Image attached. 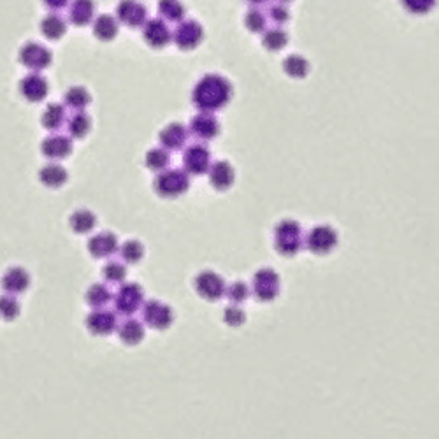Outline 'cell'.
Masks as SVG:
<instances>
[{
    "mask_svg": "<svg viewBox=\"0 0 439 439\" xmlns=\"http://www.w3.org/2000/svg\"><path fill=\"white\" fill-rule=\"evenodd\" d=\"M91 129V119L86 112H76L67 122V130L74 139H84Z\"/></svg>",
    "mask_w": 439,
    "mask_h": 439,
    "instance_id": "4dcf8cb0",
    "label": "cell"
},
{
    "mask_svg": "<svg viewBox=\"0 0 439 439\" xmlns=\"http://www.w3.org/2000/svg\"><path fill=\"white\" fill-rule=\"evenodd\" d=\"M119 339L129 346H136L144 339V325L136 318L123 320L118 329Z\"/></svg>",
    "mask_w": 439,
    "mask_h": 439,
    "instance_id": "cb8c5ba5",
    "label": "cell"
},
{
    "mask_svg": "<svg viewBox=\"0 0 439 439\" xmlns=\"http://www.w3.org/2000/svg\"><path fill=\"white\" fill-rule=\"evenodd\" d=\"M116 249H118V237L109 230L100 232L88 241V251L95 258H105V256L112 255Z\"/></svg>",
    "mask_w": 439,
    "mask_h": 439,
    "instance_id": "d6986e66",
    "label": "cell"
},
{
    "mask_svg": "<svg viewBox=\"0 0 439 439\" xmlns=\"http://www.w3.org/2000/svg\"><path fill=\"white\" fill-rule=\"evenodd\" d=\"M251 291L260 302H273L280 295V276L270 267L258 269L253 276Z\"/></svg>",
    "mask_w": 439,
    "mask_h": 439,
    "instance_id": "277c9868",
    "label": "cell"
},
{
    "mask_svg": "<svg viewBox=\"0 0 439 439\" xmlns=\"http://www.w3.org/2000/svg\"><path fill=\"white\" fill-rule=\"evenodd\" d=\"M30 287V274L23 267H11L6 270L2 277V288L7 291V295L23 294Z\"/></svg>",
    "mask_w": 439,
    "mask_h": 439,
    "instance_id": "ffe728a7",
    "label": "cell"
},
{
    "mask_svg": "<svg viewBox=\"0 0 439 439\" xmlns=\"http://www.w3.org/2000/svg\"><path fill=\"white\" fill-rule=\"evenodd\" d=\"M20 315V302L13 295H2L0 297V318L4 322H13Z\"/></svg>",
    "mask_w": 439,
    "mask_h": 439,
    "instance_id": "74e56055",
    "label": "cell"
},
{
    "mask_svg": "<svg viewBox=\"0 0 439 439\" xmlns=\"http://www.w3.org/2000/svg\"><path fill=\"white\" fill-rule=\"evenodd\" d=\"M158 13L164 18V21H183V16H185V7L179 2H174V0H162L158 4Z\"/></svg>",
    "mask_w": 439,
    "mask_h": 439,
    "instance_id": "e575fe53",
    "label": "cell"
},
{
    "mask_svg": "<svg viewBox=\"0 0 439 439\" xmlns=\"http://www.w3.org/2000/svg\"><path fill=\"white\" fill-rule=\"evenodd\" d=\"M143 37L148 46H151L153 49H162L171 42L172 32L164 20L153 18V20H146L144 23Z\"/></svg>",
    "mask_w": 439,
    "mask_h": 439,
    "instance_id": "7c38bea8",
    "label": "cell"
},
{
    "mask_svg": "<svg viewBox=\"0 0 439 439\" xmlns=\"http://www.w3.org/2000/svg\"><path fill=\"white\" fill-rule=\"evenodd\" d=\"M102 274H104V280L107 283H122L126 276V267L123 266L122 262H109L105 263L104 269H102Z\"/></svg>",
    "mask_w": 439,
    "mask_h": 439,
    "instance_id": "f35d334b",
    "label": "cell"
},
{
    "mask_svg": "<svg viewBox=\"0 0 439 439\" xmlns=\"http://www.w3.org/2000/svg\"><path fill=\"white\" fill-rule=\"evenodd\" d=\"M209 181L218 192H227L228 188H232V185L235 183V171L227 160H218L214 164H211L209 171Z\"/></svg>",
    "mask_w": 439,
    "mask_h": 439,
    "instance_id": "e0dca14e",
    "label": "cell"
},
{
    "mask_svg": "<svg viewBox=\"0 0 439 439\" xmlns=\"http://www.w3.org/2000/svg\"><path fill=\"white\" fill-rule=\"evenodd\" d=\"M41 151L49 160H63L72 153V139L60 133H53L42 140Z\"/></svg>",
    "mask_w": 439,
    "mask_h": 439,
    "instance_id": "9a60e30c",
    "label": "cell"
},
{
    "mask_svg": "<svg viewBox=\"0 0 439 439\" xmlns=\"http://www.w3.org/2000/svg\"><path fill=\"white\" fill-rule=\"evenodd\" d=\"M86 327L95 336H109L116 329V315L107 309H95L88 315Z\"/></svg>",
    "mask_w": 439,
    "mask_h": 439,
    "instance_id": "ac0fdd59",
    "label": "cell"
},
{
    "mask_svg": "<svg viewBox=\"0 0 439 439\" xmlns=\"http://www.w3.org/2000/svg\"><path fill=\"white\" fill-rule=\"evenodd\" d=\"M41 32L46 39H49V41H60V39L65 35L67 25L65 21L60 16H56V14H49V16H46L44 20L41 21Z\"/></svg>",
    "mask_w": 439,
    "mask_h": 439,
    "instance_id": "f1b7e54d",
    "label": "cell"
},
{
    "mask_svg": "<svg viewBox=\"0 0 439 439\" xmlns=\"http://www.w3.org/2000/svg\"><path fill=\"white\" fill-rule=\"evenodd\" d=\"M402 6L406 7L409 13H414V14H424L427 13V11H431L432 7H434V2L432 0H424V2H417V0H404Z\"/></svg>",
    "mask_w": 439,
    "mask_h": 439,
    "instance_id": "7bdbcfd3",
    "label": "cell"
},
{
    "mask_svg": "<svg viewBox=\"0 0 439 439\" xmlns=\"http://www.w3.org/2000/svg\"><path fill=\"white\" fill-rule=\"evenodd\" d=\"M144 302V294L140 284L123 283L114 295V311L122 316H132L140 309Z\"/></svg>",
    "mask_w": 439,
    "mask_h": 439,
    "instance_id": "5b68a950",
    "label": "cell"
},
{
    "mask_svg": "<svg viewBox=\"0 0 439 439\" xmlns=\"http://www.w3.org/2000/svg\"><path fill=\"white\" fill-rule=\"evenodd\" d=\"M46 6H48L49 9L58 11V9H63V7H67V2L65 0H62V2H46Z\"/></svg>",
    "mask_w": 439,
    "mask_h": 439,
    "instance_id": "ee69618b",
    "label": "cell"
},
{
    "mask_svg": "<svg viewBox=\"0 0 439 439\" xmlns=\"http://www.w3.org/2000/svg\"><path fill=\"white\" fill-rule=\"evenodd\" d=\"M63 100H65L67 107L74 109L77 112H83V109L90 105L91 95L84 86H70L65 91V95H63Z\"/></svg>",
    "mask_w": 439,
    "mask_h": 439,
    "instance_id": "83f0119b",
    "label": "cell"
},
{
    "mask_svg": "<svg viewBox=\"0 0 439 439\" xmlns=\"http://www.w3.org/2000/svg\"><path fill=\"white\" fill-rule=\"evenodd\" d=\"M267 16H269L276 25H284L288 20H290V9H288V4H284V2L269 4Z\"/></svg>",
    "mask_w": 439,
    "mask_h": 439,
    "instance_id": "60d3db41",
    "label": "cell"
},
{
    "mask_svg": "<svg viewBox=\"0 0 439 439\" xmlns=\"http://www.w3.org/2000/svg\"><path fill=\"white\" fill-rule=\"evenodd\" d=\"M155 192L165 199H176V197L183 195L190 186V178L185 171L179 169H169V171L160 172L155 178Z\"/></svg>",
    "mask_w": 439,
    "mask_h": 439,
    "instance_id": "3957f363",
    "label": "cell"
},
{
    "mask_svg": "<svg viewBox=\"0 0 439 439\" xmlns=\"http://www.w3.org/2000/svg\"><path fill=\"white\" fill-rule=\"evenodd\" d=\"M195 290L206 301L216 302L225 295V281L213 270H202L195 277Z\"/></svg>",
    "mask_w": 439,
    "mask_h": 439,
    "instance_id": "8fae6325",
    "label": "cell"
},
{
    "mask_svg": "<svg viewBox=\"0 0 439 439\" xmlns=\"http://www.w3.org/2000/svg\"><path fill=\"white\" fill-rule=\"evenodd\" d=\"M119 253H122V258L125 260L126 263H137L143 260L144 246H143V242L136 241V239H130V241L123 242Z\"/></svg>",
    "mask_w": 439,
    "mask_h": 439,
    "instance_id": "d590c367",
    "label": "cell"
},
{
    "mask_svg": "<svg viewBox=\"0 0 439 439\" xmlns=\"http://www.w3.org/2000/svg\"><path fill=\"white\" fill-rule=\"evenodd\" d=\"M169 164H171V155L164 148H153L146 153V167L150 171L164 172L167 171Z\"/></svg>",
    "mask_w": 439,
    "mask_h": 439,
    "instance_id": "d6a6232c",
    "label": "cell"
},
{
    "mask_svg": "<svg viewBox=\"0 0 439 439\" xmlns=\"http://www.w3.org/2000/svg\"><path fill=\"white\" fill-rule=\"evenodd\" d=\"M48 91L49 84L46 77H42L41 74L32 72L20 81V93L28 102H42L48 97Z\"/></svg>",
    "mask_w": 439,
    "mask_h": 439,
    "instance_id": "5bb4252c",
    "label": "cell"
},
{
    "mask_svg": "<svg viewBox=\"0 0 439 439\" xmlns=\"http://www.w3.org/2000/svg\"><path fill=\"white\" fill-rule=\"evenodd\" d=\"M223 322L228 327H241L246 322V313L237 306H228V308H225Z\"/></svg>",
    "mask_w": 439,
    "mask_h": 439,
    "instance_id": "b9f144b4",
    "label": "cell"
},
{
    "mask_svg": "<svg viewBox=\"0 0 439 439\" xmlns=\"http://www.w3.org/2000/svg\"><path fill=\"white\" fill-rule=\"evenodd\" d=\"M188 139V129L181 123H171L160 132V144L165 151L181 150Z\"/></svg>",
    "mask_w": 439,
    "mask_h": 439,
    "instance_id": "44dd1931",
    "label": "cell"
},
{
    "mask_svg": "<svg viewBox=\"0 0 439 439\" xmlns=\"http://www.w3.org/2000/svg\"><path fill=\"white\" fill-rule=\"evenodd\" d=\"M337 232L336 228L329 225H316L306 235V248L315 255H327L337 246Z\"/></svg>",
    "mask_w": 439,
    "mask_h": 439,
    "instance_id": "8992f818",
    "label": "cell"
},
{
    "mask_svg": "<svg viewBox=\"0 0 439 439\" xmlns=\"http://www.w3.org/2000/svg\"><path fill=\"white\" fill-rule=\"evenodd\" d=\"M69 179V172L60 164H48L39 171V181L48 188H60Z\"/></svg>",
    "mask_w": 439,
    "mask_h": 439,
    "instance_id": "7402d4cb",
    "label": "cell"
},
{
    "mask_svg": "<svg viewBox=\"0 0 439 439\" xmlns=\"http://www.w3.org/2000/svg\"><path fill=\"white\" fill-rule=\"evenodd\" d=\"M188 133L200 140H211L220 133V122L214 114L209 112H199L190 119Z\"/></svg>",
    "mask_w": 439,
    "mask_h": 439,
    "instance_id": "4fadbf2b",
    "label": "cell"
},
{
    "mask_svg": "<svg viewBox=\"0 0 439 439\" xmlns=\"http://www.w3.org/2000/svg\"><path fill=\"white\" fill-rule=\"evenodd\" d=\"M20 62L23 67L39 74V70H44L51 65L53 55L46 46L39 42H27L20 49Z\"/></svg>",
    "mask_w": 439,
    "mask_h": 439,
    "instance_id": "52a82bcc",
    "label": "cell"
},
{
    "mask_svg": "<svg viewBox=\"0 0 439 439\" xmlns=\"http://www.w3.org/2000/svg\"><path fill=\"white\" fill-rule=\"evenodd\" d=\"M112 294L105 284L95 283L88 288L86 291V302L88 306H91L93 309H104L105 306L111 302Z\"/></svg>",
    "mask_w": 439,
    "mask_h": 439,
    "instance_id": "f546056e",
    "label": "cell"
},
{
    "mask_svg": "<svg viewBox=\"0 0 439 439\" xmlns=\"http://www.w3.org/2000/svg\"><path fill=\"white\" fill-rule=\"evenodd\" d=\"M93 35L98 41L109 42L118 35V21L111 14H100L95 18L93 23Z\"/></svg>",
    "mask_w": 439,
    "mask_h": 439,
    "instance_id": "d4e9b609",
    "label": "cell"
},
{
    "mask_svg": "<svg viewBox=\"0 0 439 439\" xmlns=\"http://www.w3.org/2000/svg\"><path fill=\"white\" fill-rule=\"evenodd\" d=\"M69 225L76 234H88L97 225V216L88 209H77L76 213L70 214Z\"/></svg>",
    "mask_w": 439,
    "mask_h": 439,
    "instance_id": "4316f807",
    "label": "cell"
},
{
    "mask_svg": "<svg viewBox=\"0 0 439 439\" xmlns=\"http://www.w3.org/2000/svg\"><path fill=\"white\" fill-rule=\"evenodd\" d=\"M244 25L249 32H255V34H260V32L266 30L267 27V16L263 11L256 9V7H251V9L246 13L244 18Z\"/></svg>",
    "mask_w": 439,
    "mask_h": 439,
    "instance_id": "8d00e7d4",
    "label": "cell"
},
{
    "mask_svg": "<svg viewBox=\"0 0 439 439\" xmlns=\"http://www.w3.org/2000/svg\"><path fill=\"white\" fill-rule=\"evenodd\" d=\"M172 39H174L176 46L179 49L190 51V49H195L202 42L204 28L197 20L179 21L176 30L172 32Z\"/></svg>",
    "mask_w": 439,
    "mask_h": 439,
    "instance_id": "ba28073f",
    "label": "cell"
},
{
    "mask_svg": "<svg viewBox=\"0 0 439 439\" xmlns=\"http://www.w3.org/2000/svg\"><path fill=\"white\" fill-rule=\"evenodd\" d=\"M262 44L267 51H281L284 46L288 44V35L287 32L281 30V28H269L266 30L262 37Z\"/></svg>",
    "mask_w": 439,
    "mask_h": 439,
    "instance_id": "836d02e7",
    "label": "cell"
},
{
    "mask_svg": "<svg viewBox=\"0 0 439 439\" xmlns=\"http://www.w3.org/2000/svg\"><path fill=\"white\" fill-rule=\"evenodd\" d=\"M65 107L62 104H49L41 116V123L46 130L55 132L65 125Z\"/></svg>",
    "mask_w": 439,
    "mask_h": 439,
    "instance_id": "484cf974",
    "label": "cell"
},
{
    "mask_svg": "<svg viewBox=\"0 0 439 439\" xmlns=\"http://www.w3.org/2000/svg\"><path fill=\"white\" fill-rule=\"evenodd\" d=\"M234 88L225 76L220 74H206L195 84L192 93V100L200 112L213 114L218 109L225 107L232 100Z\"/></svg>",
    "mask_w": 439,
    "mask_h": 439,
    "instance_id": "6da1fadb",
    "label": "cell"
},
{
    "mask_svg": "<svg viewBox=\"0 0 439 439\" xmlns=\"http://www.w3.org/2000/svg\"><path fill=\"white\" fill-rule=\"evenodd\" d=\"M302 242H304V237H302V228L299 221L288 218V220L280 221L274 228V246L280 255H297L299 249L302 248Z\"/></svg>",
    "mask_w": 439,
    "mask_h": 439,
    "instance_id": "7a4b0ae2",
    "label": "cell"
},
{
    "mask_svg": "<svg viewBox=\"0 0 439 439\" xmlns=\"http://www.w3.org/2000/svg\"><path fill=\"white\" fill-rule=\"evenodd\" d=\"M143 320L148 327L155 330H165L174 322V313L171 306L160 301H148L143 306Z\"/></svg>",
    "mask_w": 439,
    "mask_h": 439,
    "instance_id": "30bf717a",
    "label": "cell"
},
{
    "mask_svg": "<svg viewBox=\"0 0 439 439\" xmlns=\"http://www.w3.org/2000/svg\"><path fill=\"white\" fill-rule=\"evenodd\" d=\"M225 295L228 297V301L234 302V306L241 304L249 297V288L244 281H234L230 287H225Z\"/></svg>",
    "mask_w": 439,
    "mask_h": 439,
    "instance_id": "ab89813d",
    "label": "cell"
},
{
    "mask_svg": "<svg viewBox=\"0 0 439 439\" xmlns=\"http://www.w3.org/2000/svg\"><path fill=\"white\" fill-rule=\"evenodd\" d=\"M283 70L290 77L302 79L309 72V62L301 55H290L283 60Z\"/></svg>",
    "mask_w": 439,
    "mask_h": 439,
    "instance_id": "1f68e13d",
    "label": "cell"
},
{
    "mask_svg": "<svg viewBox=\"0 0 439 439\" xmlns=\"http://www.w3.org/2000/svg\"><path fill=\"white\" fill-rule=\"evenodd\" d=\"M95 16V4L90 0H76L69 7V20L76 27H86Z\"/></svg>",
    "mask_w": 439,
    "mask_h": 439,
    "instance_id": "603a6c76",
    "label": "cell"
},
{
    "mask_svg": "<svg viewBox=\"0 0 439 439\" xmlns=\"http://www.w3.org/2000/svg\"><path fill=\"white\" fill-rule=\"evenodd\" d=\"M116 16H118V21H122L125 27L137 28V27H140V25L146 23L148 11H146V7H144V4L125 0V2H119L118 11H116Z\"/></svg>",
    "mask_w": 439,
    "mask_h": 439,
    "instance_id": "2e32d148",
    "label": "cell"
},
{
    "mask_svg": "<svg viewBox=\"0 0 439 439\" xmlns=\"http://www.w3.org/2000/svg\"><path fill=\"white\" fill-rule=\"evenodd\" d=\"M183 167L190 176H202L211 167V151L204 144H192L183 153Z\"/></svg>",
    "mask_w": 439,
    "mask_h": 439,
    "instance_id": "9c48e42d",
    "label": "cell"
}]
</instances>
